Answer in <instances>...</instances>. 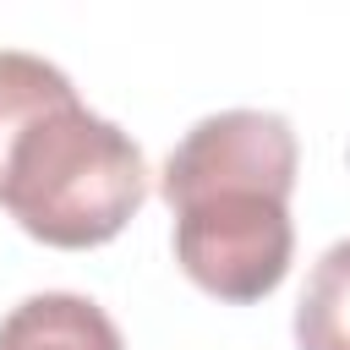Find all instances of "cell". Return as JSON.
Instances as JSON below:
<instances>
[{
    "mask_svg": "<svg viewBox=\"0 0 350 350\" xmlns=\"http://www.w3.org/2000/svg\"><path fill=\"white\" fill-rule=\"evenodd\" d=\"M295 131L273 109L202 115L164 159L159 191L175 213V257L219 301H262L290 273Z\"/></svg>",
    "mask_w": 350,
    "mask_h": 350,
    "instance_id": "6da1fadb",
    "label": "cell"
},
{
    "mask_svg": "<svg viewBox=\"0 0 350 350\" xmlns=\"http://www.w3.org/2000/svg\"><path fill=\"white\" fill-rule=\"evenodd\" d=\"M148 197L142 148L104 115H93L77 88H60L27 115L0 159V208L44 246L82 252L126 230Z\"/></svg>",
    "mask_w": 350,
    "mask_h": 350,
    "instance_id": "7a4b0ae2",
    "label": "cell"
},
{
    "mask_svg": "<svg viewBox=\"0 0 350 350\" xmlns=\"http://www.w3.org/2000/svg\"><path fill=\"white\" fill-rule=\"evenodd\" d=\"M0 350H126V339L98 301L44 290L0 317Z\"/></svg>",
    "mask_w": 350,
    "mask_h": 350,
    "instance_id": "3957f363",
    "label": "cell"
},
{
    "mask_svg": "<svg viewBox=\"0 0 350 350\" xmlns=\"http://www.w3.org/2000/svg\"><path fill=\"white\" fill-rule=\"evenodd\" d=\"M295 345L301 350H350V241H334L301 290L295 306Z\"/></svg>",
    "mask_w": 350,
    "mask_h": 350,
    "instance_id": "277c9868",
    "label": "cell"
},
{
    "mask_svg": "<svg viewBox=\"0 0 350 350\" xmlns=\"http://www.w3.org/2000/svg\"><path fill=\"white\" fill-rule=\"evenodd\" d=\"M60 88H71V77L60 66H49L44 55L27 49H0V159L11 148V137L27 126V115L38 104H49Z\"/></svg>",
    "mask_w": 350,
    "mask_h": 350,
    "instance_id": "5b68a950",
    "label": "cell"
}]
</instances>
